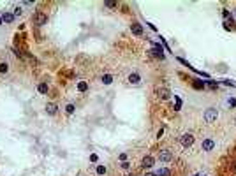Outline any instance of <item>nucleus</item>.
<instances>
[{
  "mask_svg": "<svg viewBox=\"0 0 236 176\" xmlns=\"http://www.w3.org/2000/svg\"><path fill=\"white\" fill-rule=\"evenodd\" d=\"M159 160H160V162H171V160H173V153H171L169 150H162V151L159 153Z\"/></svg>",
  "mask_w": 236,
  "mask_h": 176,
  "instance_id": "nucleus-4",
  "label": "nucleus"
},
{
  "mask_svg": "<svg viewBox=\"0 0 236 176\" xmlns=\"http://www.w3.org/2000/svg\"><path fill=\"white\" fill-rule=\"evenodd\" d=\"M2 21L13 23V21H14V14H13V13H4V14H2Z\"/></svg>",
  "mask_w": 236,
  "mask_h": 176,
  "instance_id": "nucleus-11",
  "label": "nucleus"
},
{
  "mask_svg": "<svg viewBox=\"0 0 236 176\" xmlns=\"http://www.w3.org/2000/svg\"><path fill=\"white\" fill-rule=\"evenodd\" d=\"M217 116H219V111L215 108H210V109H206V113H204V120H206V123H213L215 120H217Z\"/></svg>",
  "mask_w": 236,
  "mask_h": 176,
  "instance_id": "nucleus-2",
  "label": "nucleus"
},
{
  "mask_svg": "<svg viewBox=\"0 0 236 176\" xmlns=\"http://www.w3.org/2000/svg\"><path fill=\"white\" fill-rule=\"evenodd\" d=\"M106 173V165H97V174H104Z\"/></svg>",
  "mask_w": 236,
  "mask_h": 176,
  "instance_id": "nucleus-17",
  "label": "nucleus"
},
{
  "mask_svg": "<svg viewBox=\"0 0 236 176\" xmlns=\"http://www.w3.org/2000/svg\"><path fill=\"white\" fill-rule=\"evenodd\" d=\"M194 88H197V90L204 88V83H203V81H196V83H194Z\"/></svg>",
  "mask_w": 236,
  "mask_h": 176,
  "instance_id": "nucleus-18",
  "label": "nucleus"
},
{
  "mask_svg": "<svg viewBox=\"0 0 236 176\" xmlns=\"http://www.w3.org/2000/svg\"><path fill=\"white\" fill-rule=\"evenodd\" d=\"M78 90H79V92H86V90H88V85H86L85 81H79V83H78Z\"/></svg>",
  "mask_w": 236,
  "mask_h": 176,
  "instance_id": "nucleus-14",
  "label": "nucleus"
},
{
  "mask_svg": "<svg viewBox=\"0 0 236 176\" xmlns=\"http://www.w3.org/2000/svg\"><path fill=\"white\" fill-rule=\"evenodd\" d=\"M150 53L153 55V56H157V58H164V55H162V48L160 46H157V48H153Z\"/></svg>",
  "mask_w": 236,
  "mask_h": 176,
  "instance_id": "nucleus-12",
  "label": "nucleus"
},
{
  "mask_svg": "<svg viewBox=\"0 0 236 176\" xmlns=\"http://www.w3.org/2000/svg\"><path fill=\"white\" fill-rule=\"evenodd\" d=\"M194 141H196V137L192 136V134H183V136L180 137V143L183 144L185 148H189V146H192L194 144Z\"/></svg>",
  "mask_w": 236,
  "mask_h": 176,
  "instance_id": "nucleus-3",
  "label": "nucleus"
},
{
  "mask_svg": "<svg viewBox=\"0 0 236 176\" xmlns=\"http://www.w3.org/2000/svg\"><path fill=\"white\" fill-rule=\"evenodd\" d=\"M153 162H155V159H153L152 155H146V157L143 159V162H141V167H145V169H150L152 165H153Z\"/></svg>",
  "mask_w": 236,
  "mask_h": 176,
  "instance_id": "nucleus-5",
  "label": "nucleus"
},
{
  "mask_svg": "<svg viewBox=\"0 0 236 176\" xmlns=\"http://www.w3.org/2000/svg\"><path fill=\"white\" fill-rule=\"evenodd\" d=\"M32 19H34V25H37V27H44V25L48 23V14H44V13H41V11H39V13L34 14Z\"/></svg>",
  "mask_w": 236,
  "mask_h": 176,
  "instance_id": "nucleus-1",
  "label": "nucleus"
},
{
  "mask_svg": "<svg viewBox=\"0 0 236 176\" xmlns=\"http://www.w3.org/2000/svg\"><path fill=\"white\" fill-rule=\"evenodd\" d=\"M0 23H2V16H0Z\"/></svg>",
  "mask_w": 236,
  "mask_h": 176,
  "instance_id": "nucleus-25",
  "label": "nucleus"
},
{
  "mask_svg": "<svg viewBox=\"0 0 236 176\" xmlns=\"http://www.w3.org/2000/svg\"><path fill=\"white\" fill-rule=\"evenodd\" d=\"M57 104H53V102H49V104H46V113H48V115H55V113H57Z\"/></svg>",
  "mask_w": 236,
  "mask_h": 176,
  "instance_id": "nucleus-10",
  "label": "nucleus"
},
{
  "mask_svg": "<svg viewBox=\"0 0 236 176\" xmlns=\"http://www.w3.org/2000/svg\"><path fill=\"white\" fill-rule=\"evenodd\" d=\"M9 70V65L7 64H0V72H7Z\"/></svg>",
  "mask_w": 236,
  "mask_h": 176,
  "instance_id": "nucleus-19",
  "label": "nucleus"
},
{
  "mask_svg": "<svg viewBox=\"0 0 236 176\" xmlns=\"http://www.w3.org/2000/svg\"><path fill=\"white\" fill-rule=\"evenodd\" d=\"M16 16H21V7H16V9H14V18H16Z\"/></svg>",
  "mask_w": 236,
  "mask_h": 176,
  "instance_id": "nucleus-21",
  "label": "nucleus"
},
{
  "mask_svg": "<svg viewBox=\"0 0 236 176\" xmlns=\"http://www.w3.org/2000/svg\"><path fill=\"white\" fill-rule=\"evenodd\" d=\"M65 111H67V113H74V106H72V104H67Z\"/></svg>",
  "mask_w": 236,
  "mask_h": 176,
  "instance_id": "nucleus-20",
  "label": "nucleus"
},
{
  "mask_svg": "<svg viewBox=\"0 0 236 176\" xmlns=\"http://www.w3.org/2000/svg\"><path fill=\"white\" fill-rule=\"evenodd\" d=\"M104 5H106V7H109V9H113V7H116V4H115V2H106Z\"/></svg>",
  "mask_w": 236,
  "mask_h": 176,
  "instance_id": "nucleus-22",
  "label": "nucleus"
},
{
  "mask_svg": "<svg viewBox=\"0 0 236 176\" xmlns=\"http://www.w3.org/2000/svg\"><path fill=\"white\" fill-rule=\"evenodd\" d=\"M37 90L41 92V94H48V90H49V88H48V85H46V83H41V85L37 86Z\"/></svg>",
  "mask_w": 236,
  "mask_h": 176,
  "instance_id": "nucleus-13",
  "label": "nucleus"
},
{
  "mask_svg": "<svg viewBox=\"0 0 236 176\" xmlns=\"http://www.w3.org/2000/svg\"><path fill=\"white\" fill-rule=\"evenodd\" d=\"M213 148H215V141L213 139H204L203 141V150L204 151H211Z\"/></svg>",
  "mask_w": 236,
  "mask_h": 176,
  "instance_id": "nucleus-6",
  "label": "nucleus"
},
{
  "mask_svg": "<svg viewBox=\"0 0 236 176\" xmlns=\"http://www.w3.org/2000/svg\"><path fill=\"white\" fill-rule=\"evenodd\" d=\"M130 32L134 34V35H143V27L139 23H132L130 25Z\"/></svg>",
  "mask_w": 236,
  "mask_h": 176,
  "instance_id": "nucleus-7",
  "label": "nucleus"
},
{
  "mask_svg": "<svg viewBox=\"0 0 236 176\" xmlns=\"http://www.w3.org/2000/svg\"><path fill=\"white\" fill-rule=\"evenodd\" d=\"M102 83H104V85H111V83H113V76H109V74L102 76Z\"/></svg>",
  "mask_w": 236,
  "mask_h": 176,
  "instance_id": "nucleus-15",
  "label": "nucleus"
},
{
  "mask_svg": "<svg viewBox=\"0 0 236 176\" xmlns=\"http://www.w3.org/2000/svg\"><path fill=\"white\" fill-rule=\"evenodd\" d=\"M157 94H159V97H160L162 100H168V99L171 97V92H169L168 88H160V90L157 92Z\"/></svg>",
  "mask_w": 236,
  "mask_h": 176,
  "instance_id": "nucleus-9",
  "label": "nucleus"
},
{
  "mask_svg": "<svg viewBox=\"0 0 236 176\" xmlns=\"http://www.w3.org/2000/svg\"><path fill=\"white\" fill-rule=\"evenodd\" d=\"M130 176H132V174H130Z\"/></svg>",
  "mask_w": 236,
  "mask_h": 176,
  "instance_id": "nucleus-26",
  "label": "nucleus"
},
{
  "mask_svg": "<svg viewBox=\"0 0 236 176\" xmlns=\"http://www.w3.org/2000/svg\"><path fill=\"white\" fill-rule=\"evenodd\" d=\"M146 176H157L155 173H146Z\"/></svg>",
  "mask_w": 236,
  "mask_h": 176,
  "instance_id": "nucleus-24",
  "label": "nucleus"
},
{
  "mask_svg": "<svg viewBox=\"0 0 236 176\" xmlns=\"http://www.w3.org/2000/svg\"><path fill=\"white\" fill-rule=\"evenodd\" d=\"M129 83H130V85H139V83H141V78H139L138 72H132V74L129 76Z\"/></svg>",
  "mask_w": 236,
  "mask_h": 176,
  "instance_id": "nucleus-8",
  "label": "nucleus"
},
{
  "mask_svg": "<svg viewBox=\"0 0 236 176\" xmlns=\"http://www.w3.org/2000/svg\"><path fill=\"white\" fill-rule=\"evenodd\" d=\"M122 167H124V169H129L130 164H129V162H124V164H122Z\"/></svg>",
  "mask_w": 236,
  "mask_h": 176,
  "instance_id": "nucleus-23",
  "label": "nucleus"
},
{
  "mask_svg": "<svg viewBox=\"0 0 236 176\" xmlns=\"http://www.w3.org/2000/svg\"><path fill=\"white\" fill-rule=\"evenodd\" d=\"M155 174H157V176H171V171H169V169H164V167H162V169H160L159 173H155Z\"/></svg>",
  "mask_w": 236,
  "mask_h": 176,
  "instance_id": "nucleus-16",
  "label": "nucleus"
}]
</instances>
